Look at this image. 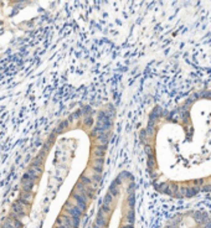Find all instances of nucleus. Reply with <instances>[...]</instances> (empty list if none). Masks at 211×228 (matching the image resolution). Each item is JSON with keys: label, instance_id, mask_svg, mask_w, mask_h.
Here are the masks:
<instances>
[{"label": "nucleus", "instance_id": "f257e3e1", "mask_svg": "<svg viewBox=\"0 0 211 228\" xmlns=\"http://www.w3.org/2000/svg\"><path fill=\"white\" fill-rule=\"evenodd\" d=\"M70 200H72V201H73L75 206H76V207H78V208L82 211V213H83V215L86 213L87 207H88V204H87L88 200H87V198H86L83 195H81V193H78L76 190H73V191L71 192V198H70Z\"/></svg>", "mask_w": 211, "mask_h": 228}, {"label": "nucleus", "instance_id": "f03ea898", "mask_svg": "<svg viewBox=\"0 0 211 228\" xmlns=\"http://www.w3.org/2000/svg\"><path fill=\"white\" fill-rule=\"evenodd\" d=\"M63 213L67 215V216H70V217H82V216H83L82 211H81L78 207L75 206V203H73V204L70 203V201H67L66 204H65V207H63Z\"/></svg>", "mask_w": 211, "mask_h": 228}, {"label": "nucleus", "instance_id": "7ed1b4c3", "mask_svg": "<svg viewBox=\"0 0 211 228\" xmlns=\"http://www.w3.org/2000/svg\"><path fill=\"white\" fill-rule=\"evenodd\" d=\"M95 224H97L100 228H107L108 227V223H109V219H108V217L100 210L98 211V215H97V217H96V219H95V222H93Z\"/></svg>", "mask_w": 211, "mask_h": 228}, {"label": "nucleus", "instance_id": "20e7f679", "mask_svg": "<svg viewBox=\"0 0 211 228\" xmlns=\"http://www.w3.org/2000/svg\"><path fill=\"white\" fill-rule=\"evenodd\" d=\"M108 195H111L113 198L119 196V187H118V184H117L115 181H113L111 184V186L108 187Z\"/></svg>", "mask_w": 211, "mask_h": 228}, {"label": "nucleus", "instance_id": "39448f33", "mask_svg": "<svg viewBox=\"0 0 211 228\" xmlns=\"http://www.w3.org/2000/svg\"><path fill=\"white\" fill-rule=\"evenodd\" d=\"M35 187V182L34 181H21V189H22V192H32Z\"/></svg>", "mask_w": 211, "mask_h": 228}, {"label": "nucleus", "instance_id": "423d86ee", "mask_svg": "<svg viewBox=\"0 0 211 228\" xmlns=\"http://www.w3.org/2000/svg\"><path fill=\"white\" fill-rule=\"evenodd\" d=\"M78 182H80V184H82V185H85V186H92V185H93V182H92L91 177H89L88 175H86V174H83V175L80 176Z\"/></svg>", "mask_w": 211, "mask_h": 228}, {"label": "nucleus", "instance_id": "0eeeda50", "mask_svg": "<svg viewBox=\"0 0 211 228\" xmlns=\"http://www.w3.org/2000/svg\"><path fill=\"white\" fill-rule=\"evenodd\" d=\"M124 221L126 223H130V224H134L135 222V216H134V210H128L126 216H124Z\"/></svg>", "mask_w": 211, "mask_h": 228}, {"label": "nucleus", "instance_id": "6e6552de", "mask_svg": "<svg viewBox=\"0 0 211 228\" xmlns=\"http://www.w3.org/2000/svg\"><path fill=\"white\" fill-rule=\"evenodd\" d=\"M106 131H103L102 129H100V128H97V127H95L92 130H91V133H89V135H92V136H96V138H98V136H102L103 134H104Z\"/></svg>", "mask_w": 211, "mask_h": 228}, {"label": "nucleus", "instance_id": "1a4fd4ad", "mask_svg": "<svg viewBox=\"0 0 211 228\" xmlns=\"http://www.w3.org/2000/svg\"><path fill=\"white\" fill-rule=\"evenodd\" d=\"M0 228H14L11 218H10V217H6V218L4 219V222L0 224Z\"/></svg>", "mask_w": 211, "mask_h": 228}, {"label": "nucleus", "instance_id": "9d476101", "mask_svg": "<svg viewBox=\"0 0 211 228\" xmlns=\"http://www.w3.org/2000/svg\"><path fill=\"white\" fill-rule=\"evenodd\" d=\"M89 177H91L92 182H93L95 185H98L100 182L102 181V175H100V174H95V172H93V175H91Z\"/></svg>", "mask_w": 211, "mask_h": 228}, {"label": "nucleus", "instance_id": "9b49d317", "mask_svg": "<svg viewBox=\"0 0 211 228\" xmlns=\"http://www.w3.org/2000/svg\"><path fill=\"white\" fill-rule=\"evenodd\" d=\"M19 198L24 200V201H26V202H29V203H31V201H32V192H22V195H21Z\"/></svg>", "mask_w": 211, "mask_h": 228}, {"label": "nucleus", "instance_id": "f8f14e48", "mask_svg": "<svg viewBox=\"0 0 211 228\" xmlns=\"http://www.w3.org/2000/svg\"><path fill=\"white\" fill-rule=\"evenodd\" d=\"M89 169L95 174H100V175H102V171H103V166H98V165H95V164H91Z\"/></svg>", "mask_w": 211, "mask_h": 228}, {"label": "nucleus", "instance_id": "ddd939ff", "mask_svg": "<svg viewBox=\"0 0 211 228\" xmlns=\"http://www.w3.org/2000/svg\"><path fill=\"white\" fill-rule=\"evenodd\" d=\"M113 201H114V198L111 196V195H106L104 196V198H103V202H102V204H104V206H111V204L113 203Z\"/></svg>", "mask_w": 211, "mask_h": 228}, {"label": "nucleus", "instance_id": "4468645a", "mask_svg": "<svg viewBox=\"0 0 211 228\" xmlns=\"http://www.w3.org/2000/svg\"><path fill=\"white\" fill-rule=\"evenodd\" d=\"M83 125L87 127V128L93 125V118H92V116H85V118H83Z\"/></svg>", "mask_w": 211, "mask_h": 228}, {"label": "nucleus", "instance_id": "2eb2a0df", "mask_svg": "<svg viewBox=\"0 0 211 228\" xmlns=\"http://www.w3.org/2000/svg\"><path fill=\"white\" fill-rule=\"evenodd\" d=\"M67 124H68V122H67V120H65V122H61V123H60V124L57 125V128H56V131H57L58 134H60V133H63V131H65V129H66V128L68 127Z\"/></svg>", "mask_w": 211, "mask_h": 228}, {"label": "nucleus", "instance_id": "dca6fc26", "mask_svg": "<svg viewBox=\"0 0 211 228\" xmlns=\"http://www.w3.org/2000/svg\"><path fill=\"white\" fill-rule=\"evenodd\" d=\"M92 154H93V156H95V157H104L106 151H103V150H100V149L95 148V149H93V151H92Z\"/></svg>", "mask_w": 211, "mask_h": 228}, {"label": "nucleus", "instance_id": "f3484780", "mask_svg": "<svg viewBox=\"0 0 211 228\" xmlns=\"http://www.w3.org/2000/svg\"><path fill=\"white\" fill-rule=\"evenodd\" d=\"M26 172H28V175H29V177H30V180H31V181L36 182V181L39 180V175H37L36 172H34V171H32L31 169H29V170H28Z\"/></svg>", "mask_w": 211, "mask_h": 228}, {"label": "nucleus", "instance_id": "a211bd4d", "mask_svg": "<svg viewBox=\"0 0 211 228\" xmlns=\"http://www.w3.org/2000/svg\"><path fill=\"white\" fill-rule=\"evenodd\" d=\"M71 222H72V227L73 228H80V226H81V217H71Z\"/></svg>", "mask_w": 211, "mask_h": 228}, {"label": "nucleus", "instance_id": "6ab92c4d", "mask_svg": "<svg viewBox=\"0 0 211 228\" xmlns=\"http://www.w3.org/2000/svg\"><path fill=\"white\" fill-rule=\"evenodd\" d=\"M11 221H13V226H14V228H22V227H24V224H22V221H21V219L11 218Z\"/></svg>", "mask_w": 211, "mask_h": 228}, {"label": "nucleus", "instance_id": "aec40b11", "mask_svg": "<svg viewBox=\"0 0 211 228\" xmlns=\"http://www.w3.org/2000/svg\"><path fill=\"white\" fill-rule=\"evenodd\" d=\"M92 164L98 165V166H103V164H104V157H95V159L92 160Z\"/></svg>", "mask_w": 211, "mask_h": 228}, {"label": "nucleus", "instance_id": "412c9836", "mask_svg": "<svg viewBox=\"0 0 211 228\" xmlns=\"http://www.w3.org/2000/svg\"><path fill=\"white\" fill-rule=\"evenodd\" d=\"M106 216L107 215H109L111 212H112V208H111V206H104V204H101V208H100Z\"/></svg>", "mask_w": 211, "mask_h": 228}, {"label": "nucleus", "instance_id": "4be33fe9", "mask_svg": "<svg viewBox=\"0 0 211 228\" xmlns=\"http://www.w3.org/2000/svg\"><path fill=\"white\" fill-rule=\"evenodd\" d=\"M78 114H81V110H77V112H75V113L72 114V116L70 117V122H71V123L76 122V120H77V119L80 118V116H78Z\"/></svg>", "mask_w": 211, "mask_h": 228}, {"label": "nucleus", "instance_id": "5701e85b", "mask_svg": "<svg viewBox=\"0 0 211 228\" xmlns=\"http://www.w3.org/2000/svg\"><path fill=\"white\" fill-rule=\"evenodd\" d=\"M119 228H134V227H133V224H130V223H124V224L119 226Z\"/></svg>", "mask_w": 211, "mask_h": 228}]
</instances>
